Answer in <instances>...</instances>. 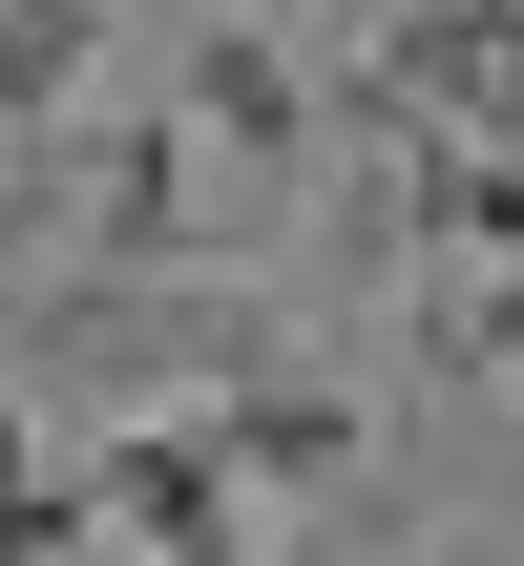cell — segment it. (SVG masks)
Masks as SVG:
<instances>
[{"instance_id": "cell-1", "label": "cell", "mask_w": 524, "mask_h": 566, "mask_svg": "<svg viewBox=\"0 0 524 566\" xmlns=\"http://www.w3.org/2000/svg\"><path fill=\"white\" fill-rule=\"evenodd\" d=\"M231 441H210V399H168V420H105L84 441V525L105 546H147V566H231Z\"/></svg>"}, {"instance_id": "cell-2", "label": "cell", "mask_w": 524, "mask_h": 566, "mask_svg": "<svg viewBox=\"0 0 524 566\" xmlns=\"http://www.w3.org/2000/svg\"><path fill=\"white\" fill-rule=\"evenodd\" d=\"M399 231L441 273H524V126H399Z\"/></svg>"}, {"instance_id": "cell-3", "label": "cell", "mask_w": 524, "mask_h": 566, "mask_svg": "<svg viewBox=\"0 0 524 566\" xmlns=\"http://www.w3.org/2000/svg\"><path fill=\"white\" fill-rule=\"evenodd\" d=\"M189 147H273V168L315 147V84H294L273 21H210V42H189Z\"/></svg>"}, {"instance_id": "cell-4", "label": "cell", "mask_w": 524, "mask_h": 566, "mask_svg": "<svg viewBox=\"0 0 524 566\" xmlns=\"http://www.w3.org/2000/svg\"><path fill=\"white\" fill-rule=\"evenodd\" d=\"M210 441H231V483H336L357 462V399L336 378H252V399H210Z\"/></svg>"}, {"instance_id": "cell-5", "label": "cell", "mask_w": 524, "mask_h": 566, "mask_svg": "<svg viewBox=\"0 0 524 566\" xmlns=\"http://www.w3.org/2000/svg\"><path fill=\"white\" fill-rule=\"evenodd\" d=\"M105 63V0H0V126H63Z\"/></svg>"}, {"instance_id": "cell-6", "label": "cell", "mask_w": 524, "mask_h": 566, "mask_svg": "<svg viewBox=\"0 0 524 566\" xmlns=\"http://www.w3.org/2000/svg\"><path fill=\"white\" fill-rule=\"evenodd\" d=\"M84 231H105V252H168V231H189V105L105 147V189H84Z\"/></svg>"}, {"instance_id": "cell-7", "label": "cell", "mask_w": 524, "mask_h": 566, "mask_svg": "<svg viewBox=\"0 0 524 566\" xmlns=\"http://www.w3.org/2000/svg\"><path fill=\"white\" fill-rule=\"evenodd\" d=\"M441 336H462V357L524 399V273H441Z\"/></svg>"}]
</instances>
